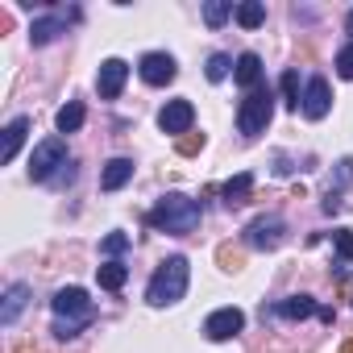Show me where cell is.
Returning <instances> with one entry per match:
<instances>
[{"mask_svg": "<svg viewBox=\"0 0 353 353\" xmlns=\"http://www.w3.org/2000/svg\"><path fill=\"white\" fill-rule=\"evenodd\" d=\"M221 266H225V270H237V266H241V254H233L229 245H221Z\"/></svg>", "mask_w": 353, "mask_h": 353, "instance_id": "30", "label": "cell"}, {"mask_svg": "<svg viewBox=\"0 0 353 353\" xmlns=\"http://www.w3.org/2000/svg\"><path fill=\"white\" fill-rule=\"evenodd\" d=\"M233 79H237L245 92H258V88H262V59H258L254 50H245V54L237 59V67H233Z\"/></svg>", "mask_w": 353, "mask_h": 353, "instance_id": "13", "label": "cell"}, {"mask_svg": "<svg viewBox=\"0 0 353 353\" xmlns=\"http://www.w3.org/2000/svg\"><path fill=\"white\" fill-rule=\"evenodd\" d=\"M237 26L241 30H258L262 21H266V5H258V0H245V5H237Z\"/></svg>", "mask_w": 353, "mask_h": 353, "instance_id": "21", "label": "cell"}, {"mask_svg": "<svg viewBox=\"0 0 353 353\" xmlns=\"http://www.w3.org/2000/svg\"><path fill=\"white\" fill-rule=\"evenodd\" d=\"M59 34H67V17L59 13V17H38L34 26H30V42L34 46H46V42H54Z\"/></svg>", "mask_w": 353, "mask_h": 353, "instance_id": "16", "label": "cell"}, {"mask_svg": "<svg viewBox=\"0 0 353 353\" xmlns=\"http://www.w3.org/2000/svg\"><path fill=\"white\" fill-rule=\"evenodd\" d=\"M192 121H196L192 100H166V108L158 112V129H162V133H174V137L192 133Z\"/></svg>", "mask_w": 353, "mask_h": 353, "instance_id": "10", "label": "cell"}, {"mask_svg": "<svg viewBox=\"0 0 353 353\" xmlns=\"http://www.w3.org/2000/svg\"><path fill=\"white\" fill-rule=\"evenodd\" d=\"M204 221V208L200 200L183 196V192H166L154 208H150V225L158 233H170V237H183V233H196Z\"/></svg>", "mask_w": 353, "mask_h": 353, "instance_id": "1", "label": "cell"}, {"mask_svg": "<svg viewBox=\"0 0 353 353\" xmlns=\"http://www.w3.org/2000/svg\"><path fill=\"white\" fill-rule=\"evenodd\" d=\"M233 67H237V63H233L229 54H212V59H208V79H212V83H221Z\"/></svg>", "mask_w": 353, "mask_h": 353, "instance_id": "25", "label": "cell"}, {"mask_svg": "<svg viewBox=\"0 0 353 353\" xmlns=\"http://www.w3.org/2000/svg\"><path fill=\"white\" fill-rule=\"evenodd\" d=\"M328 108H332L328 79H324V75H312V79H307V88H303V104H299V112H303L307 121H324V117H328Z\"/></svg>", "mask_w": 353, "mask_h": 353, "instance_id": "9", "label": "cell"}, {"mask_svg": "<svg viewBox=\"0 0 353 353\" xmlns=\"http://www.w3.org/2000/svg\"><path fill=\"white\" fill-rule=\"evenodd\" d=\"M96 279H100L104 291H121L125 279H129V266L125 262H104V266H96Z\"/></svg>", "mask_w": 353, "mask_h": 353, "instance_id": "20", "label": "cell"}, {"mask_svg": "<svg viewBox=\"0 0 353 353\" xmlns=\"http://www.w3.org/2000/svg\"><path fill=\"white\" fill-rule=\"evenodd\" d=\"M26 133H30V117H13L5 125V150H0V162H13L17 150L26 145Z\"/></svg>", "mask_w": 353, "mask_h": 353, "instance_id": "14", "label": "cell"}, {"mask_svg": "<svg viewBox=\"0 0 353 353\" xmlns=\"http://www.w3.org/2000/svg\"><path fill=\"white\" fill-rule=\"evenodd\" d=\"M341 353H353V336H349V341H345V345H341Z\"/></svg>", "mask_w": 353, "mask_h": 353, "instance_id": "32", "label": "cell"}, {"mask_svg": "<svg viewBox=\"0 0 353 353\" xmlns=\"http://www.w3.org/2000/svg\"><path fill=\"white\" fill-rule=\"evenodd\" d=\"M129 179H133V162H129V158H112V162L104 166V174H100V188H104V192H121Z\"/></svg>", "mask_w": 353, "mask_h": 353, "instance_id": "15", "label": "cell"}, {"mask_svg": "<svg viewBox=\"0 0 353 353\" xmlns=\"http://www.w3.org/2000/svg\"><path fill=\"white\" fill-rule=\"evenodd\" d=\"M83 121H88V108H83L79 100H71V104H63V108H59V117H54V125H59V133H79V129H83Z\"/></svg>", "mask_w": 353, "mask_h": 353, "instance_id": "18", "label": "cell"}, {"mask_svg": "<svg viewBox=\"0 0 353 353\" xmlns=\"http://www.w3.org/2000/svg\"><path fill=\"white\" fill-rule=\"evenodd\" d=\"M353 179V158H345V162H336V179H332V188H345Z\"/></svg>", "mask_w": 353, "mask_h": 353, "instance_id": "29", "label": "cell"}, {"mask_svg": "<svg viewBox=\"0 0 353 353\" xmlns=\"http://www.w3.org/2000/svg\"><path fill=\"white\" fill-rule=\"evenodd\" d=\"M137 75H141L150 88H166L174 75H179V67H174V59H170V54H162V50H150V54H141V63H137Z\"/></svg>", "mask_w": 353, "mask_h": 353, "instance_id": "8", "label": "cell"}, {"mask_svg": "<svg viewBox=\"0 0 353 353\" xmlns=\"http://www.w3.org/2000/svg\"><path fill=\"white\" fill-rule=\"evenodd\" d=\"M287 237V221L283 216H258L245 225V245L250 250H279Z\"/></svg>", "mask_w": 353, "mask_h": 353, "instance_id": "6", "label": "cell"}, {"mask_svg": "<svg viewBox=\"0 0 353 353\" xmlns=\"http://www.w3.org/2000/svg\"><path fill=\"white\" fill-rule=\"evenodd\" d=\"M26 303H30V283H13V287L5 291V303H0V324L13 328L17 316L26 312Z\"/></svg>", "mask_w": 353, "mask_h": 353, "instance_id": "12", "label": "cell"}, {"mask_svg": "<svg viewBox=\"0 0 353 353\" xmlns=\"http://www.w3.org/2000/svg\"><path fill=\"white\" fill-rule=\"evenodd\" d=\"M345 30H349V34H353V9H349V17H345Z\"/></svg>", "mask_w": 353, "mask_h": 353, "instance_id": "31", "label": "cell"}, {"mask_svg": "<svg viewBox=\"0 0 353 353\" xmlns=\"http://www.w3.org/2000/svg\"><path fill=\"white\" fill-rule=\"evenodd\" d=\"M59 166H67V145H63V137L38 141V145H34V158H30V179H34V183H46Z\"/></svg>", "mask_w": 353, "mask_h": 353, "instance_id": "5", "label": "cell"}, {"mask_svg": "<svg viewBox=\"0 0 353 353\" xmlns=\"http://www.w3.org/2000/svg\"><path fill=\"white\" fill-rule=\"evenodd\" d=\"M332 245H336V254H341L336 274H349V266H353V233H349V229H336V233H332Z\"/></svg>", "mask_w": 353, "mask_h": 353, "instance_id": "22", "label": "cell"}, {"mask_svg": "<svg viewBox=\"0 0 353 353\" xmlns=\"http://www.w3.org/2000/svg\"><path fill=\"white\" fill-rule=\"evenodd\" d=\"M174 150H179L183 158H192V154H200V150H204V133H183L179 141H174Z\"/></svg>", "mask_w": 353, "mask_h": 353, "instance_id": "26", "label": "cell"}, {"mask_svg": "<svg viewBox=\"0 0 353 353\" xmlns=\"http://www.w3.org/2000/svg\"><path fill=\"white\" fill-rule=\"evenodd\" d=\"M274 312H279L283 320H307V316L316 312V299H312V295H291V299H283Z\"/></svg>", "mask_w": 353, "mask_h": 353, "instance_id": "19", "label": "cell"}, {"mask_svg": "<svg viewBox=\"0 0 353 353\" xmlns=\"http://www.w3.org/2000/svg\"><path fill=\"white\" fill-rule=\"evenodd\" d=\"M250 192H254V174H250V170H241L237 179H229V183L221 188V196H225L229 208H241V204L250 200Z\"/></svg>", "mask_w": 353, "mask_h": 353, "instance_id": "17", "label": "cell"}, {"mask_svg": "<svg viewBox=\"0 0 353 353\" xmlns=\"http://www.w3.org/2000/svg\"><path fill=\"white\" fill-rule=\"evenodd\" d=\"M50 307H54V336H59V341H75V336L96 320V303L88 299L83 287H63V291L50 299Z\"/></svg>", "mask_w": 353, "mask_h": 353, "instance_id": "2", "label": "cell"}, {"mask_svg": "<svg viewBox=\"0 0 353 353\" xmlns=\"http://www.w3.org/2000/svg\"><path fill=\"white\" fill-rule=\"evenodd\" d=\"M270 117H274V96H270V88H258V92H250V96L241 100V108H237V129H241L245 137H258V133H266Z\"/></svg>", "mask_w": 353, "mask_h": 353, "instance_id": "4", "label": "cell"}, {"mask_svg": "<svg viewBox=\"0 0 353 353\" xmlns=\"http://www.w3.org/2000/svg\"><path fill=\"white\" fill-rule=\"evenodd\" d=\"M129 250V237L125 233H108L104 241H100V254H108V258H117V254H125Z\"/></svg>", "mask_w": 353, "mask_h": 353, "instance_id": "27", "label": "cell"}, {"mask_svg": "<svg viewBox=\"0 0 353 353\" xmlns=\"http://www.w3.org/2000/svg\"><path fill=\"white\" fill-rule=\"evenodd\" d=\"M241 328H245V312H241V307H216V312L204 320V336H208V341H233Z\"/></svg>", "mask_w": 353, "mask_h": 353, "instance_id": "7", "label": "cell"}, {"mask_svg": "<svg viewBox=\"0 0 353 353\" xmlns=\"http://www.w3.org/2000/svg\"><path fill=\"white\" fill-rule=\"evenodd\" d=\"M188 283H192V266H188V258H166L158 270H154V279H150V287H145V299L154 303V307H170V303H179L183 295H188Z\"/></svg>", "mask_w": 353, "mask_h": 353, "instance_id": "3", "label": "cell"}, {"mask_svg": "<svg viewBox=\"0 0 353 353\" xmlns=\"http://www.w3.org/2000/svg\"><path fill=\"white\" fill-rule=\"evenodd\" d=\"M125 79H129V63H125V59H104V63H100V75H96L100 100H117V96L125 92Z\"/></svg>", "mask_w": 353, "mask_h": 353, "instance_id": "11", "label": "cell"}, {"mask_svg": "<svg viewBox=\"0 0 353 353\" xmlns=\"http://www.w3.org/2000/svg\"><path fill=\"white\" fill-rule=\"evenodd\" d=\"M233 13H237V9L229 5V0H208V5H204V21H208L212 30H216V26H225Z\"/></svg>", "mask_w": 353, "mask_h": 353, "instance_id": "24", "label": "cell"}, {"mask_svg": "<svg viewBox=\"0 0 353 353\" xmlns=\"http://www.w3.org/2000/svg\"><path fill=\"white\" fill-rule=\"evenodd\" d=\"M279 92H283V104L299 112V104H303V92H299V75H295V71H283V79H279Z\"/></svg>", "mask_w": 353, "mask_h": 353, "instance_id": "23", "label": "cell"}, {"mask_svg": "<svg viewBox=\"0 0 353 353\" xmlns=\"http://www.w3.org/2000/svg\"><path fill=\"white\" fill-rule=\"evenodd\" d=\"M336 75H341V79H353V42L341 46V54H336Z\"/></svg>", "mask_w": 353, "mask_h": 353, "instance_id": "28", "label": "cell"}]
</instances>
